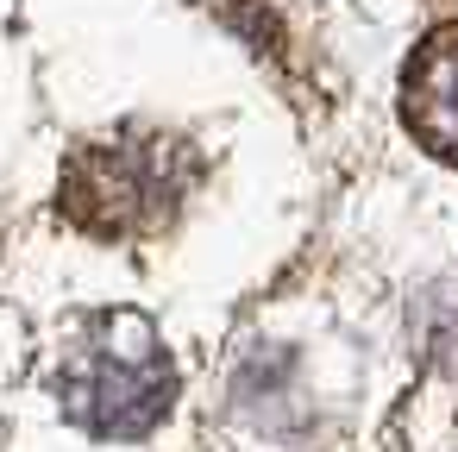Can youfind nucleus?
<instances>
[{
    "label": "nucleus",
    "instance_id": "obj_3",
    "mask_svg": "<svg viewBox=\"0 0 458 452\" xmlns=\"http://www.w3.org/2000/svg\"><path fill=\"white\" fill-rule=\"evenodd\" d=\"M402 120L408 132L458 170V20L427 32L402 70Z\"/></svg>",
    "mask_w": 458,
    "mask_h": 452
},
{
    "label": "nucleus",
    "instance_id": "obj_1",
    "mask_svg": "<svg viewBox=\"0 0 458 452\" xmlns=\"http://www.w3.org/2000/svg\"><path fill=\"white\" fill-rule=\"evenodd\" d=\"M195 183V151L164 132H126L89 145L64 170V214L101 239H132L164 226Z\"/></svg>",
    "mask_w": 458,
    "mask_h": 452
},
{
    "label": "nucleus",
    "instance_id": "obj_2",
    "mask_svg": "<svg viewBox=\"0 0 458 452\" xmlns=\"http://www.w3.org/2000/svg\"><path fill=\"white\" fill-rule=\"evenodd\" d=\"M170 358L151 339V327L139 314H107V327L95 333V358L64 371V402L82 427L101 433H139L170 408Z\"/></svg>",
    "mask_w": 458,
    "mask_h": 452
}]
</instances>
